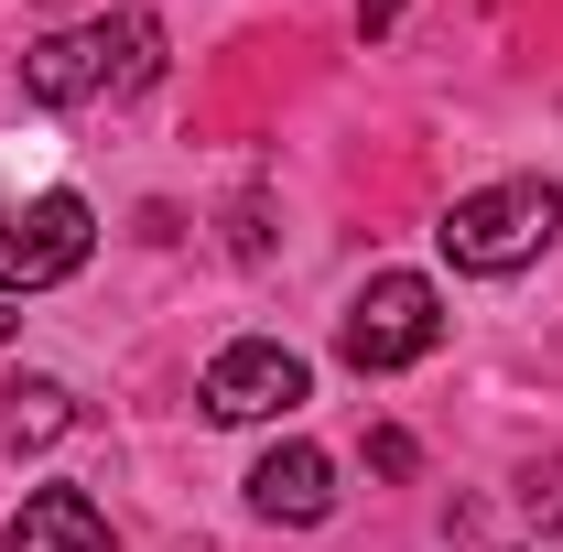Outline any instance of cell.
Instances as JSON below:
<instances>
[{
	"label": "cell",
	"mask_w": 563,
	"mask_h": 552,
	"mask_svg": "<svg viewBox=\"0 0 563 552\" xmlns=\"http://www.w3.org/2000/svg\"><path fill=\"white\" fill-rule=\"evenodd\" d=\"M250 509L282 520V531H314V520L336 509V466H325L314 444H272V455L250 466Z\"/></svg>",
	"instance_id": "8992f818"
},
{
	"label": "cell",
	"mask_w": 563,
	"mask_h": 552,
	"mask_svg": "<svg viewBox=\"0 0 563 552\" xmlns=\"http://www.w3.org/2000/svg\"><path fill=\"white\" fill-rule=\"evenodd\" d=\"M553 228H563L553 174H509V185H477V196H455L433 239H444V261H455V272L509 281V272H531V261L553 250Z\"/></svg>",
	"instance_id": "6da1fadb"
},
{
	"label": "cell",
	"mask_w": 563,
	"mask_h": 552,
	"mask_svg": "<svg viewBox=\"0 0 563 552\" xmlns=\"http://www.w3.org/2000/svg\"><path fill=\"white\" fill-rule=\"evenodd\" d=\"M196 401H207V422H272L292 401H314V368L282 336H228L207 357V379H196Z\"/></svg>",
	"instance_id": "277c9868"
},
{
	"label": "cell",
	"mask_w": 563,
	"mask_h": 552,
	"mask_svg": "<svg viewBox=\"0 0 563 552\" xmlns=\"http://www.w3.org/2000/svg\"><path fill=\"white\" fill-rule=\"evenodd\" d=\"M11 325H22V314H11V303H0V346H11Z\"/></svg>",
	"instance_id": "7c38bea8"
},
{
	"label": "cell",
	"mask_w": 563,
	"mask_h": 552,
	"mask_svg": "<svg viewBox=\"0 0 563 552\" xmlns=\"http://www.w3.org/2000/svg\"><path fill=\"white\" fill-rule=\"evenodd\" d=\"M98 87H109V22L22 44V98H33V109H76V98H98Z\"/></svg>",
	"instance_id": "5b68a950"
},
{
	"label": "cell",
	"mask_w": 563,
	"mask_h": 552,
	"mask_svg": "<svg viewBox=\"0 0 563 552\" xmlns=\"http://www.w3.org/2000/svg\"><path fill=\"white\" fill-rule=\"evenodd\" d=\"M11 552H120V531L87 487H33L22 520H11Z\"/></svg>",
	"instance_id": "52a82bcc"
},
{
	"label": "cell",
	"mask_w": 563,
	"mask_h": 552,
	"mask_svg": "<svg viewBox=\"0 0 563 552\" xmlns=\"http://www.w3.org/2000/svg\"><path fill=\"white\" fill-rule=\"evenodd\" d=\"M87 250H98V207L66 196V185L0 207V303L11 292H55L66 272H87Z\"/></svg>",
	"instance_id": "3957f363"
},
{
	"label": "cell",
	"mask_w": 563,
	"mask_h": 552,
	"mask_svg": "<svg viewBox=\"0 0 563 552\" xmlns=\"http://www.w3.org/2000/svg\"><path fill=\"white\" fill-rule=\"evenodd\" d=\"M401 11H412V0H357V33H390Z\"/></svg>",
	"instance_id": "8fae6325"
},
{
	"label": "cell",
	"mask_w": 563,
	"mask_h": 552,
	"mask_svg": "<svg viewBox=\"0 0 563 552\" xmlns=\"http://www.w3.org/2000/svg\"><path fill=\"white\" fill-rule=\"evenodd\" d=\"M163 76V11H109V98H141Z\"/></svg>",
	"instance_id": "9c48e42d"
},
{
	"label": "cell",
	"mask_w": 563,
	"mask_h": 552,
	"mask_svg": "<svg viewBox=\"0 0 563 552\" xmlns=\"http://www.w3.org/2000/svg\"><path fill=\"white\" fill-rule=\"evenodd\" d=\"M368 466H379V477H412V433L379 422V433H368Z\"/></svg>",
	"instance_id": "30bf717a"
},
{
	"label": "cell",
	"mask_w": 563,
	"mask_h": 552,
	"mask_svg": "<svg viewBox=\"0 0 563 552\" xmlns=\"http://www.w3.org/2000/svg\"><path fill=\"white\" fill-rule=\"evenodd\" d=\"M336 346H347V368H368V379L422 368V357L444 346V292L422 272H368L357 303H347V325H336Z\"/></svg>",
	"instance_id": "7a4b0ae2"
},
{
	"label": "cell",
	"mask_w": 563,
	"mask_h": 552,
	"mask_svg": "<svg viewBox=\"0 0 563 552\" xmlns=\"http://www.w3.org/2000/svg\"><path fill=\"white\" fill-rule=\"evenodd\" d=\"M66 422H76L66 379H11V390H0V455H44Z\"/></svg>",
	"instance_id": "ba28073f"
}]
</instances>
